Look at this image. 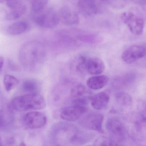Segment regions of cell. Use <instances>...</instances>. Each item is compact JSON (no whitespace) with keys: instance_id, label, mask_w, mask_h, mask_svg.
Here are the masks:
<instances>
[{"instance_id":"cell-20","label":"cell","mask_w":146,"mask_h":146,"mask_svg":"<svg viewBox=\"0 0 146 146\" xmlns=\"http://www.w3.org/2000/svg\"><path fill=\"white\" fill-rule=\"evenodd\" d=\"M30 26L25 21L15 22L9 25L7 29V32L11 35H20L27 31Z\"/></svg>"},{"instance_id":"cell-13","label":"cell","mask_w":146,"mask_h":146,"mask_svg":"<svg viewBox=\"0 0 146 146\" xmlns=\"http://www.w3.org/2000/svg\"><path fill=\"white\" fill-rule=\"evenodd\" d=\"M24 122L26 126L29 128L38 129L45 126L47 122V117L42 112L31 111L25 115Z\"/></svg>"},{"instance_id":"cell-27","label":"cell","mask_w":146,"mask_h":146,"mask_svg":"<svg viewBox=\"0 0 146 146\" xmlns=\"http://www.w3.org/2000/svg\"><path fill=\"white\" fill-rule=\"evenodd\" d=\"M9 0H0V4L3 3L4 2H7Z\"/></svg>"},{"instance_id":"cell-8","label":"cell","mask_w":146,"mask_h":146,"mask_svg":"<svg viewBox=\"0 0 146 146\" xmlns=\"http://www.w3.org/2000/svg\"><path fill=\"white\" fill-rule=\"evenodd\" d=\"M90 89L82 84H78L74 86L70 93L72 104L87 107L92 96Z\"/></svg>"},{"instance_id":"cell-2","label":"cell","mask_w":146,"mask_h":146,"mask_svg":"<svg viewBox=\"0 0 146 146\" xmlns=\"http://www.w3.org/2000/svg\"><path fill=\"white\" fill-rule=\"evenodd\" d=\"M52 136L60 145H82L91 140V134L80 130L73 124L66 123L56 124L52 129Z\"/></svg>"},{"instance_id":"cell-17","label":"cell","mask_w":146,"mask_h":146,"mask_svg":"<svg viewBox=\"0 0 146 146\" xmlns=\"http://www.w3.org/2000/svg\"><path fill=\"white\" fill-rule=\"evenodd\" d=\"M59 15L60 20L67 25H76L80 21L79 15L69 7L66 6L62 8Z\"/></svg>"},{"instance_id":"cell-7","label":"cell","mask_w":146,"mask_h":146,"mask_svg":"<svg viewBox=\"0 0 146 146\" xmlns=\"http://www.w3.org/2000/svg\"><path fill=\"white\" fill-rule=\"evenodd\" d=\"M106 128L112 136L111 139L118 145H120L119 143L126 139L128 134L124 124L116 117H111L108 119L106 123Z\"/></svg>"},{"instance_id":"cell-21","label":"cell","mask_w":146,"mask_h":146,"mask_svg":"<svg viewBox=\"0 0 146 146\" xmlns=\"http://www.w3.org/2000/svg\"><path fill=\"white\" fill-rule=\"evenodd\" d=\"M21 88L24 91L27 93H38L39 90V83L33 79H27L23 81Z\"/></svg>"},{"instance_id":"cell-9","label":"cell","mask_w":146,"mask_h":146,"mask_svg":"<svg viewBox=\"0 0 146 146\" xmlns=\"http://www.w3.org/2000/svg\"><path fill=\"white\" fill-rule=\"evenodd\" d=\"M121 19L133 34L137 36L142 34L145 22L142 18L136 15L133 12L128 11L122 14Z\"/></svg>"},{"instance_id":"cell-3","label":"cell","mask_w":146,"mask_h":146,"mask_svg":"<svg viewBox=\"0 0 146 146\" xmlns=\"http://www.w3.org/2000/svg\"><path fill=\"white\" fill-rule=\"evenodd\" d=\"M11 104L14 109L21 112L43 109L46 106V101L38 93H27L14 98Z\"/></svg>"},{"instance_id":"cell-16","label":"cell","mask_w":146,"mask_h":146,"mask_svg":"<svg viewBox=\"0 0 146 146\" xmlns=\"http://www.w3.org/2000/svg\"><path fill=\"white\" fill-rule=\"evenodd\" d=\"M100 1L104 0H79L78 7L82 14L86 16L96 15L100 10Z\"/></svg>"},{"instance_id":"cell-25","label":"cell","mask_w":146,"mask_h":146,"mask_svg":"<svg viewBox=\"0 0 146 146\" xmlns=\"http://www.w3.org/2000/svg\"><path fill=\"white\" fill-rule=\"evenodd\" d=\"M133 1H134L140 4L146 6V0H133Z\"/></svg>"},{"instance_id":"cell-28","label":"cell","mask_w":146,"mask_h":146,"mask_svg":"<svg viewBox=\"0 0 146 146\" xmlns=\"http://www.w3.org/2000/svg\"><path fill=\"white\" fill-rule=\"evenodd\" d=\"M1 139L0 138V145H1Z\"/></svg>"},{"instance_id":"cell-5","label":"cell","mask_w":146,"mask_h":146,"mask_svg":"<svg viewBox=\"0 0 146 146\" xmlns=\"http://www.w3.org/2000/svg\"><path fill=\"white\" fill-rule=\"evenodd\" d=\"M33 20L39 27L49 29L57 26L60 18L59 15L53 9H45L41 12L34 13Z\"/></svg>"},{"instance_id":"cell-14","label":"cell","mask_w":146,"mask_h":146,"mask_svg":"<svg viewBox=\"0 0 146 146\" xmlns=\"http://www.w3.org/2000/svg\"><path fill=\"white\" fill-rule=\"evenodd\" d=\"M9 10L6 19L12 21L20 18L25 13L27 7L22 0H9L6 2Z\"/></svg>"},{"instance_id":"cell-22","label":"cell","mask_w":146,"mask_h":146,"mask_svg":"<svg viewBox=\"0 0 146 146\" xmlns=\"http://www.w3.org/2000/svg\"><path fill=\"white\" fill-rule=\"evenodd\" d=\"M3 85L5 90L7 92L11 91L13 90L19 83L17 78L13 75H6L3 79Z\"/></svg>"},{"instance_id":"cell-10","label":"cell","mask_w":146,"mask_h":146,"mask_svg":"<svg viewBox=\"0 0 146 146\" xmlns=\"http://www.w3.org/2000/svg\"><path fill=\"white\" fill-rule=\"evenodd\" d=\"M104 118V116L100 113H89L84 116H82L80 118V124L81 127L86 129L103 133Z\"/></svg>"},{"instance_id":"cell-4","label":"cell","mask_w":146,"mask_h":146,"mask_svg":"<svg viewBox=\"0 0 146 146\" xmlns=\"http://www.w3.org/2000/svg\"><path fill=\"white\" fill-rule=\"evenodd\" d=\"M58 35L62 41L70 43L78 42L94 43L100 40L99 37L96 34L77 29L63 30L60 32Z\"/></svg>"},{"instance_id":"cell-26","label":"cell","mask_w":146,"mask_h":146,"mask_svg":"<svg viewBox=\"0 0 146 146\" xmlns=\"http://www.w3.org/2000/svg\"><path fill=\"white\" fill-rule=\"evenodd\" d=\"M4 63V59L3 57H0V72L1 70Z\"/></svg>"},{"instance_id":"cell-18","label":"cell","mask_w":146,"mask_h":146,"mask_svg":"<svg viewBox=\"0 0 146 146\" xmlns=\"http://www.w3.org/2000/svg\"><path fill=\"white\" fill-rule=\"evenodd\" d=\"M109 94L104 92H101L92 96L90 102L93 109L99 111L106 108L110 102Z\"/></svg>"},{"instance_id":"cell-23","label":"cell","mask_w":146,"mask_h":146,"mask_svg":"<svg viewBox=\"0 0 146 146\" xmlns=\"http://www.w3.org/2000/svg\"><path fill=\"white\" fill-rule=\"evenodd\" d=\"M116 100L119 104L125 107L129 106L133 103L131 96L125 92H120L117 93Z\"/></svg>"},{"instance_id":"cell-15","label":"cell","mask_w":146,"mask_h":146,"mask_svg":"<svg viewBox=\"0 0 146 146\" xmlns=\"http://www.w3.org/2000/svg\"><path fill=\"white\" fill-rule=\"evenodd\" d=\"M87 107L72 104L64 108L60 113V117L67 122L75 121L86 112Z\"/></svg>"},{"instance_id":"cell-19","label":"cell","mask_w":146,"mask_h":146,"mask_svg":"<svg viewBox=\"0 0 146 146\" xmlns=\"http://www.w3.org/2000/svg\"><path fill=\"white\" fill-rule=\"evenodd\" d=\"M109 78L104 75H98L91 77L88 79L86 84L91 90H98L102 89L108 84Z\"/></svg>"},{"instance_id":"cell-24","label":"cell","mask_w":146,"mask_h":146,"mask_svg":"<svg viewBox=\"0 0 146 146\" xmlns=\"http://www.w3.org/2000/svg\"><path fill=\"white\" fill-rule=\"evenodd\" d=\"M49 0H33L32 8L34 13H37L45 9Z\"/></svg>"},{"instance_id":"cell-29","label":"cell","mask_w":146,"mask_h":146,"mask_svg":"<svg viewBox=\"0 0 146 146\" xmlns=\"http://www.w3.org/2000/svg\"><path fill=\"white\" fill-rule=\"evenodd\" d=\"M27 1H31V2L33 0H27Z\"/></svg>"},{"instance_id":"cell-6","label":"cell","mask_w":146,"mask_h":146,"mask_svg":"<svg viewBox=\"0 0 146 146\" xmlns=\"http://www.w3.org/2000/svg\"><path fill=\"white\" fill-rule=\"evenodd\" d=\"M78 61V69H83L90 74L98 75L104 71L105 66L100 58L81 56Z\"/></svg>"},{"instance_id":"cell-1","label":"cell","mask_w":146,"mask_h":146,"mask_svg":"<svg viewBox=\"0 0 146 146\" xmlns=\"http://www.w3.org/2000/svg\"><path fill=\"white\" fill-rule=\"evenodd\" d=\"M46 48L40 41L33 40L24 44L20 49L19 59L27 71L36 72L42 67L46 58Z\"/></svg>"},{"instance_id":"cell-12","label":"cell","mask_w":146,"mask_h":146,"mask_svg":"<svg viewBox=\"0 0 146 146\" xmlns=\"http://www.w3.org/2000/svg\"><path fill=\"white\" fill-rule=\"evenodd\" d=\"M146 55V47L143 45H133L125 50L122 54L123 61L131 64L145 57Z\"/></svg>"},{"instance_id":"cell-11","label":"cell","mask_w":146,"mask_h":146,"mask_svg":"<svg viewBox=\"0 0 146 146\" xmlns=\"http://www.w3.org/2000/svg\"><path fill=\"white\" fill-rule=\"evenodd\" d=\"M131 138L139 145H146V117L136 121L133 125Z\"/></svg>"}]
</instances>
